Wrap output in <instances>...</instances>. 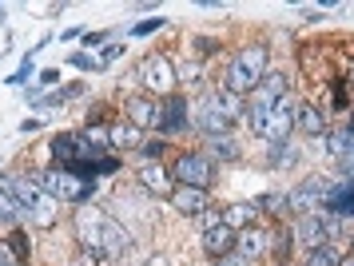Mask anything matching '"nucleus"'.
I'll return each mask as SVG.
<instances>
[{
	"label": "nucleus",
	"mask_w": 354,
	"mask_h": 266,
	"mask_svg": "<svg viewBox=\"0 0 354 266\" xmlns=\"http://www.w3.org/2000/svg\"><path fill=\"white\" fill-rule=\"evenodd\" d=\"M215 266H247V258H239V254L231 251V254H223V258H219Z\"/></svg>",
	"instance_id": "35"
},
{
	"label": "nucleus",
	"mask_w": 354,
	"mask_h": 266,
	"mask_svg": "<svg viewBox=\"0 0 354 266\" xmlns=\"http://www.w3.org/2000/svg\"><path fill=\"white\" fill-rule=\"evenodd\" d=\"M52 155L64 163V171H72L76 167V135H56L52 140Z\"/></svg>",
	"instance_id": "21"
},
{
	"label": "nucleus",
	"mask_w": 354,
	"mask_h": 266,
	"mask_svg": "<svg viewBox=\"0 0 354 266\" xmlns=\"http://www.w3.org/2000/svg\"><path fill=\"white\" fill-rule=\"evenodd\" d=\"M24 79H28V64H20V72H12V76H8V84L17 88V84H24Z\"/></svg>",
	"instance_id": "37"
},
{
	"label": "nucleus",
	"mask_w": 354,
	"mask_h": 266,
	"mask_svg": "<svg viewBox=\"0 0 354 266\" xmlns=\"http://www.w3.org/2000/svg\"><path fill=\"white\" fill-rule=\"evenodd\" d=\"M144 266H167V258H163V254H156V258H147Z\"/></svg>",
	"instance_id": "40"
},
{
	"label": "nucleus",
	"mask_w": 354,
	"mask_h": 266,
	"mask_svg": "<svg viewBox=\"0 0 354 266\" xmlns=\"http://www.w3.org/2000/svg\"><path fill=\"white\" fill-rule=\"evenodd\" d=\"M247 120H251L255 135H263V140H271V143H283L290 135V127H295V104L283 99L271 111H247Z\"/></svg>",
	"instance_id": "4"
},
{
	"label": "nucleus",
	"mask_w": 354,
	"mask_h": 266,
	"mask_svg": "<svg viewBox=\"0 0 354 266\" xmlns=\"http://www.w3.org/2000/svg\"><path fill=\"white\" fill-rule=\"evenodd\" d=\"M56 79H60V72H56V68H48V72H40V84H44V88H52Z\"/></svg>",
	"instance_id": "38"
},
{
	"label": "nucleus",
	"mask_w": 354,
	"mask_h": 266,
	"mask_svg": "<svg viewBox=\"0 0 354 266\" xmlns=\"http://www.w3.org/2000/svg\"><path fill=\"white\" fill-rule=\"evenodd\" d=\"M290 159H295V151H290V143H271V163H279V167H287Z\"/></svg>",
	"instance_id": "27"
},
{
	"label": "nucleus",
	"mask_w": 354,
	"mask_h": 266,
	"mask_svg": "<svg viewBox=\"0 0 354 266\" xmlns=\"http://www.w3.org/2000/svg\"><path fill=\"white\" fill-rule=\"evenodd\" d=\"M192 124V115H187V99H179V95H167V104H163V131H183V127Z\"/></svg>",
	"instance_id": "16"
},
{
	"label": "nucleus",
	"mask_w": 354,
	"mask_h": 266,
	"mask_svg": "<svg viewBox=\"0 0 354 266\" xmlns=\"http://www.w3.org/2000/svg\"><path fill=\"white\" fill-rule=\"evenodd\" d=\"M251 219H255V203H235L223 211V227H231V231H243V227H251Z\"/></svg>",
	"instance_id": "20"
},
{
	"label": "nucleus",
	"mask_w": 354,
	"mask_h": 266,
	"mask_svg": "<svg viewBox=\"0 0 354 266\" xmlns=\"http://www.w3.org/2000/svg\"><path fill=\"white\" fill-rule=\"evenodd\" d=\"M76 227H80V238H84V247H88V251L112 254V258H120V254L131 251V235L115 219H108L100 207H80Z\"/></svg>",
	"instance_id": "1"
},
{
	"label": "nucleus",
	"mask_w": 354,
	"mask_h": 266,
	"mask_svg": "<svg viewBox=\"0 0 354 266\" xmlns=\"http://www.w3.org/2000/svg\"><path fill=\"white\" fill-rule=\"evenodd\" d=\"M72 64H76L80 72H88V68H100V60H92V56H84V52H72Z\"/></svg>",
	"instance_id": "32"
},
{
	"label": "nucleus",
	"mask_w": 354,
	"mask_h": 266,
	"mask_svg": "<svg viewBox=\"0 0 354 266\" xmlns=\"http://www.w3.org/2000/svg\"><path fill=\"white\" fill-rule=\"evenodd\" d=\"M8 251L17 254L20 263H24V258H28V238H24V235H20V231H17V235L8 238Z\"/></svg>",
	"instance_id": "29"
},
{
	"label": "nucleus",
	"mask_w": 354,
	"mask_h": 266,
	"mask_svg": "<svg viewBox=\"0 0 354 266\" xmlns=\"http://www.w3.org/2000/svg\"><path fill=\"white\" fill-rule=\"evenodd\" d=\"M263 76H267V48L263 44H251L243 48L235 60L227 64V76H223V88L235 95H251L263 84Z\"/></svg>",
	"instance_id": "2"
},
{
	"label": "nucleus",
	"mask_w": 354,
	"mask_h": 266,
	"mask_svg": "<svg viewBox=\"0 0 354 266\" xmlns=\"http://www.w3.org/2000/svg\"><path fill=\"white\" fill-rule=\"evenodd\" d=\"M271 251V235L263 231V227H243L235 231V254L239 258H259V254Z\"/></svg>",
	"instance_id": "11"
},
{
	"label": "nucleus",
	"mask_w": 354,
	"mask_h": 266,
	"mask_svg": "<svg viewBox=\"0 0 354 266\" xmlns=\"http://www.w3.org/2000/svg\"><path fill=\"white\" fill-rule=\"evenodd\" d=\"M171 207H176L179 215H192V219H199L211 203H207V191H199V187H176Z\"/></svg>",
	"instance_id": "13"
},
{
	"label": "nucleus",
	"mask_w": 354,
	"mask_h": 266,
	"mask_svg": "<svg viewBox=\"0 0 354 266\" xmlns=\"http://www.w3.org/2000/svg\"><path fill=\"white\" fill-rule=\"evenodd\" d=\"M36 183H40L44 195L64 199V203H84L88 191H92V179H84V175H76V171H64V167H60V171H40Z\"/></svg>",
	"instance_id": "3"
},
{
	"label": "nucleus",
	"mask_w": 354,
	"mask_h": 266,
	"mask_svg": "<svg viewBox=\"0 0 354 266\" xmlns=\"http://www.w3.org/2000/svg\"><path fill=\"white\" fill-rule=\"evenodd\" d=\"M171 183L176 187H199L207 191L211 183H215V163H211L207 155H179L176 163H171Z\"/></svg>",
	"instance_id": "5"
},
{
	"label": "nucleus",
	"mask_w": 354,
	"mask_h": 266,
	"mask_svg": "<svg viewBox=\"0 0 354 266\" xmlns=\"http://www.w3.org/2000/svg\"><path fill=\"white\" fill-rule=\"evenodd\" d=\"M211 155H215V159H239L243 147L231 140V135H215V140H211Z\"/></svg>",
	"instance_id": "24"
},
{
	"label": "nucleus",
	"mask_w": 354,
	"mask_h": 266,
	"mask_svg": "<svg viewBox=\"0 0 354 266\" xmlns=\"http://www.w3.org/2000/svg\"><path fill=\"white\" fill-rule=\"evenodd\" d=\"M140 183H144L151 195H176L171 171H163L160 163H144V167H140Z\"/></svg>",
	"instance_id": "14"
},
{
	"label": "nucleus",
	"mask_w": 354,
	"mask_h": 266,
	"mask_svg": "<svg viewBox=\"0 0 354 266\" xmlns=\"http://www.w3.org/2000/svg\"><path fill=\"white\" fill-rule=\"evenodd\" d=\"M351 147H354V135H351V131H335V135H330V147H326V151H330L335 159H342L346 151H351Z\"/></svg>",
	"instance_id": "25"
},
{
	"label": "nucleus",
	"mask_w": 354,
	"mask_h": 266,
	"mask_svg": "<svg viewBox=\"0 0 354 266\" xmlns=\"http://www.w3.org/2000/svg\"><path fill=\"white\" fill-rule=\"evenodd\" d=\"M326 207L335 211L338 219H354V183H338V187H330Z\"/></svg>",
	"instance_id": "17"
},
{
	"label": "nucleus",
	"mask_w": 354,
	"mask_h": 266,
	"mask_svg": "<svg viewBox=\"0 0 354 266\" xmlns=\"http://www.w3.org/2000/svg\"><path fill=\"white\" fill-rule=\"evenodd\" d=\"M108 143L112 147H144V131L136 124H128V120H120V124L108 127Z\"/></svg>",
	"instance_id": "18"
},
{
	"label": "nucleus",
	"mask_w": 354,
	"mask_h": 266,
	"mask_svg": "<svg viewBox=\"0 0 354 266\" xmlns=\"http://www.w3.org/2000/svg\"><path fill=\"white\" fill-rule=\"evenodd\" d=\"M140 84L147 88V95H171L176 92V64L167 56H147L140 64Z\"/></svg>",
	"instance_id": "6"
},
{
	"label": "nucleus",
	"mask_w": 354,
	"mask_h": 266,
	"mask_svg": "<svg viewBox=\"0 0 354 266\" xmlns=\"http://www.w3.org/2000/svg\"><path fill=\"white\" fill-rule=\"evenodd\" d=\"M295 238L303 243L306 251H319V247H326V243H330V235H326V222H322L319 215H303V219L295 222Z\"/></svg>",
	"instance_id": "12"
},
{
	"label": "nucleus",
	"mask_w": 354,
	"mask_h": 266,
	"mask_svg": "<svg viewBox=\"0 0 354 266\" xmlns=\"http://www.w3.org/2000/svg\"><path fill=\"white\" fill-rule=\"evenodd\" d=\"M306 266H342V254H338V247H319V251H306Z\"/></svg>",
	"instance_id": "23"
},
{
	"label": "nucleus",
	"mask_w": 354,
	"mask_h": 266,
	"mask_svg": "<svg viewBox=\"0 0 354 266\" xmlns=\"http://www.w3.org/2000/svg\"><path fill=\"white\" fill-rule=\"evenodd\" d=\"M203 251L211 254V258H223V254L235 251V231L231 227H215V231H203Z\"/></svg>",
	"instance_id": "15"
},
{
	"label": "nucleus",
	"mask_w": 354,
	"mask_h": 266,
	"mask_svg": "<svg viewBox=\"0 0 354 266\" xmlns=\"http://www.w3.org/2000/svg\"><path fill=\"white\" fill-rule=\"evenodd\" d=\"M295 127H299V131H306V135H322V131H326V124H322V111L310 108V104H299V108H295Z\"/></svg>",
	"instance_id": "19"
},
{
	"label": "nucleus",
	"mask_w": 354,
	"mask_h": 266,
	"mask_svg": "<svg viewBox=\"0 0 354 266\" xmlns=\"http://www.w3.org/2000/svg\"><path fill=\"white\" fill-rule=\"evenodd\" d=\"M76 266H96V251H88V254H80V258H76Z\"/></svg>",
	"instance_id": "39"
},
{
	"label": "nucleus",
	"mask_w": 354,
	"mask_h": 266,
	"mask_svg": "<svg viewBox=\"0 0 354 266\" xmlns=\"http://www.w3.org/2000/svg\"><path fill=\"white\" fill-rule=\"evenodd\" d=\"M160 24H163L160 16H156V20H144V24H136V36H147V32H156Z\"/></svg>",
	"instance_id": "33"
},
{
	"label": "nucleus",
	"mask_w": 354,
	"mask_h": 266,
	"mask_svg": "<svg viewBox=\"0 0 354 266\" xmlns=\"http://www.w3.org/2000/svg\"><path fill=\"white\" fill-rule=\"evenodd\" d=\"M283 99H287V79L274 72V76H263V84L251 92V108L247 111H271L274 104H283Z\"/></svg>",
	"instance_id": "10"
},
{
	"label": "nucleus",
	"mask_w": 354,
	"mask_h": 266,
	"mask_svg": "<svg viewBox=\"0 0 354 266\" xmlns=\"http://www.w3.org/2000/svg\"><path fill=\"white\" fill-rule=\"evenodd\" d=\"M326 195H330V183L322 179H306L303 187H295L287 195V207L299 211V215H315V207H326Z\"/></svg>",
	"instance_id": "7"
},
{
	"label": "nucleus",
	"mask_w": 354,
	"mask_h": 266,
	"mask_svg": "<svg viewBox=\"0 0 354 266\" xmlns=\"http://www.w3.org/2000/svg\"><path fill=\"white\" fill-rule=\"evenodd\" d=\"M199 227H203V231H215V227H219V222H223V215H219V211H203V215H199Z\"/></svg>",
	"instance_id": "30"
},
{
	"label": "nucleus",
	"mask_w": 354,
	"mask_h": 266,
	"mask_svg": "<svg viewBox=\"0 0 354 266\" xmlns=\"http://www.w3.org/2000/svg\"><path fill=\"white\" fill-rule=\"evenodd\" d=\"M195 127L203 131V135H227V127H231V120L223 115V108H219V99L215 95H203L199 104H195Z\"/></svg>",
	"instance_id": "8"
},
{
	"label": "nucleus",
	"mask_w": 354,
	"mask_h": 266,
	"mask_svg": "<svg viewBox=\"0 0 354 266\" xmlns=\"http://www.w3.org/2000/svg\"><path fill=\"white\" fill-rule=\"evenodd\" d=\"M215 99H219V108H223V115L231 120V124L247 115V111H243V95H235V92H227L223 88V92H215Z\"/></svg>",
	"instance_id": "22"
},
{
	"label": "nucleus",
	"mask_w": 354,
	"mask_h": 266,
	"mask_svg": "<svg viewBox=\"0 0 354 266\" xmlns=\"http://www.w3.org/2000/svg\"><path fill=\"white\" fill-rule=\"evenodd\" d=\"M179 76H187V79H192V84H195V79L203 76V64H179V72H176V79H179Z\"/></svg>",
	"instance_id": "31"
},
{
	"label": "nucleus",
	"mask_w": 354,
	"mask_h": 266,
	"mask_svg": "<svg viewBox=\"0 0 354 266\" xmlns=\"http://www.w3.org/2000/svg\"><path fill=\"white\" fill-rule=\"evenodd\" d=\"M283 203H287V195H263V199H255V211L263 207V211H283Z\"/></svg>",
	"instance_id": "28"
},
{
	"label": "nucleus",
	"mask_w": 354,
	"mask_h": 266,
	"mask_svg": "<svg viewBox=\"0 0 354 266\" xmlns=\"http://www.w3.org/2000/svg\"><path fill=\"white\" fill-rule=\"evenodd\" d=\"M0 266H17V254L8 251V243H0Z\"/></svg>",
	"instance_id": "34"
},
{
	"label": "nucleus",
	"mask_w": 354,
	"mask_h": 266,
	"mask_svg": "<svg viewBox=\"0 0 354 266\" xmlns=\"http://www.w3.org/2000/svg\"><path fill=\"white\" fill-rule=\"evenodd\" d=\"M338 163H342V171H346V175L354 179V147H351V151H346L342 159H338Z\"/></svg>",
	"instance_id": "36"
},
{
	"label": "nucleus",
	"mask_w": 354,
	"mask_h": 266,
	"mask_svg": "<svg viewBox=\"0 0 354 266\" xmlns=\"http://www.w3.org/2000/svg\"><path fill=\"white\" fill-rule=\"evenodd\" d=\"M24 211H20L17 199H8V195H0V222H17Z\"/></svg>",
	"instance_id": "26"
},
{
	"label": "nucleus",
	"mask_w": 354,
	"mask_h": 266,
	"mask_svg": "<svg viewBox=\"0 0 354 266\" xmlns=\"http://www.w3.org/2000/svg\"><path fill=\"white\" fill-rule=\"evenodd\" d=\"M124 111H128V124H136L140 131L163 124V104H156L151 95H131L128 104H124Z\"/></svg>",
	"instance_id": "9"
}]
</instances>
